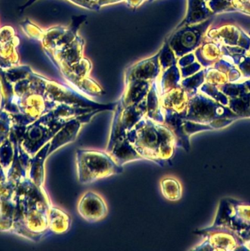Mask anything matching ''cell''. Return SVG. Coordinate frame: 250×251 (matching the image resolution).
I'll list each match as a JSON object with an SVG mask.
<instances>
[{"mask_svg": "<svg viewBox=\"0 0 250 251\" xmlns=\"http://www.w3.org/2000/svg\"><path fill=\"white\" fill-rule=\"evenodd\" d=\"M77 212L88 223H98L107 217L108 207L101 195L94 191H87L79 198Z\"/></svg>", "mask_w": 250, "mask_h": 251, "instance_id": "cell-4", "label": "cell"}, {"mask_svg": "<svg viewBox=\"0 0 250 251\" xmlns=\"http://www.w3.org/2000/svg\"><path fill=\"white\" fill-rule=\"evenodd\" d=\"M126 136L143 159L160 167L172 163L176 148V139L165 123L154 121L145 116L127 131Z\"/></svg>", "mask_w": 250, "mask_h": 251, "instance_id": "cell-1", "label": "cell"}, {"mask_svg": "<svg viewBox=\"0 0 250 251\" xmlns=\"http://www.w3.org/2000/svg\"><path fill=\"white\" fill-rule=\"evenodd\" d=\"M147 111V99L139 104L127 107H124L119 102H116L106 151L110 152L116 142L127 139V131L145 117Z\"/></svg>", "mask_w": 250, "mask_h": 251, "instance_id": "cell-3", "label": "cell"}, {"mask_svg": "<svg viewBox=\"0 0 250 251\" xmlns=\"http://www.w3.org/2000/svg\"><path fill=\"white\" fill-rule=\"evenodd\" d=\"M76 173L81 184H89L124 172L123 166L117 164L107 151L89 148L76 151Z\"/></svg>", "mask_w": 250, "mask_h": 251, "instance_id": "cell-2", "label": "cell"}, {"mask_svg": "<svg viewBox=\"0 0 250 251\" xmlns=\"http://www.w3.org/2000/svg\"><path fill=\"white\" fill-rule=\"evenodd\" d=\"M101 110H94L91 112L82 114L69 120L60 130L56 133L51 141L49 154L65 145L72 143L76 140L79 131L84 125L88 124Z\"/></svg>", "mask_w": 250, "mask_h": 251, "instance_id": "cell-5", "label": "cell"}, {"mask_svg": "<svg viewBox=\"0 0 250 251\" xmlns=\"http://www.w3.org/2000/svg\"><path fill=\"white\" fill-rule=\"evenodd\" d=\"M160 186L162 195L168 201L175 202L182 198V184L176 177L173 176L163 177L160 180Z\"/></svg>", "mask_w": 250, "mask_h": 251, "instance_id": "cell-8", "label": "cell"}, {"mask_svg": "<svg viewBox=\"0 0 250 251\" xmlns=\"http://www.w3.org/2000/svg\"><path fill=\"white\" fill-rule=\"evenodd\" d=\"M146 99H147V107L146 117L154 121L164 123V114L160 104V95L158 96L154 86H152L149 91Z\"/></svg>", "mask_w": 250, "mask_h": 251, "instance_id": "cell-9", "label": "cell"}, {"mask_svg": "<svg viewBox=\"0 0 250 251\" xmlns=\"http://www.w3.org/2000/svg\"><path fill=\"white\" fill-rule=\"evenodd\" d=\"M109 153L120 166L132 161H142V157L136 152L129 140L119 141L114 144Z\"/></svg>", "mask_w": 250, "mask_h": 251, "instance_id": "cell-6", "label": "cell"}, {"mask_svg": "<svg viewBox=\"0 0 250 251\" xmlns=\"http://www.w3.org/2000/svg\"><path fill=\"white\" fill-rule=\"evenodd\" d=\"M48 225L50 228L54 233H66L72 226V218L66 211L53 207L49 213Z\"/></svg>", "mask_w": 250, "mask_h": 251, "instance_id": "cell-7", "label": "cell"}]
</instances>
